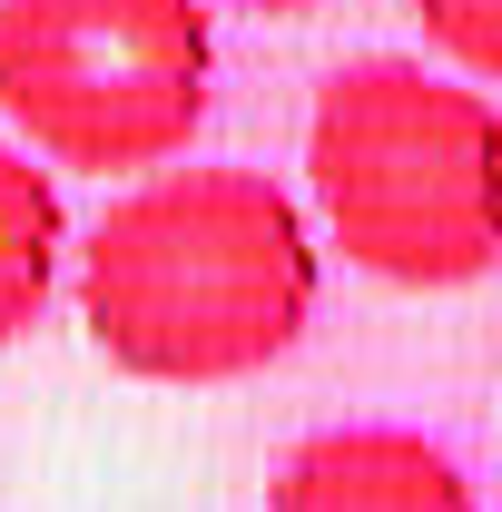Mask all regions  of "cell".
<instances>
[{"instance_id":"cell-1","label":"cell","mask_w":502,"mask_h":512,"mask_svg":"<svg viewBox=\"0 0 502 512\" xmlns=\"http://www.w3.org/2000/svg\"><path fill=\"white\" fill-rule=\"evenodd\" d=\"M325 247L266 168H148L79 237V325L138 384H237L296 355Z\"/></svg>"},{"instance_id":"cell-2","label":"cell","mask_w":502,"mask_h":512,"mask_svg":"<svg viewBox=\"0 0 502 512\" xmlns=\"http://www.w3.org/2000/svg\"><path fill=\"white\" fill-rule=\"evenodd\" d=\"M306 188L345 266L384 286H483L502 266V109L424 60H345L306 109Z\"/></svg>"},{"instance_id":"cell-3","label":"cell","mask_w":502,"mask_h":512,"mask_svg":"<svg viewBox=\"0 0 502 512\" xmlns=\"http://www.w3.org/2000/svg\"><path fill=\"white\" fill-rule=\"evenodd\" d=\"M217 89L207 0H0V119L50 168L148 178Z\"/></svg>"},{"instance_id":"cell-4","label":"cell","mask_w":502,"mask_h":512,"mask_svg":"<svg viewBox=\"0 0 502 512\" xmlns=\"http://www.w3.org/2000/svg\"><path fill=\"white\" fill-rule=\"evenodd\" d=\"M266 512H483L463 463L414 424H335L286 453Z\"/></svg>"},{"instance_id":"cell-5","label":"cell","mask_w":502,"mask_h":512,"mask_svg":"<svg viewBox=\"0 0 502 512\" xmlns=\"http://www.w3.org/2000/svg\"><path fill=\"white\" fill-rule=\"evenodd\" d=\"M69 266V207L60 178L40 168V148L0 138V345H20L30 325L50 316Z\"/></svg>"},{"instance_id":"cell-6","label":"cell","mask_w":502,"mask_h":512,"mask_svg":"<svg viewBox=\"0 0 502 512\" xmlns=\"http://www.w3.org/2000/svg\"><path fill=\"white\" fill-rule=\"evenodd\" d=\"M404 10L424 20V40H434L463 79L502 89V0H404Z\"/></svg>"},{"instance_id":"cell-7","label":"cell","mask_w":502,"mask_h":512,"mask_svg":"<svg viewBox=\"0 0 502 512\" xmlns=\"http://www.w3.org/2000/svg\"><path fill=\"white\" fill-rule=\"evenodd\" d=\"M227 10H256V20H306V10H325V0H227Z\"/></svg>"}]
</instances>
